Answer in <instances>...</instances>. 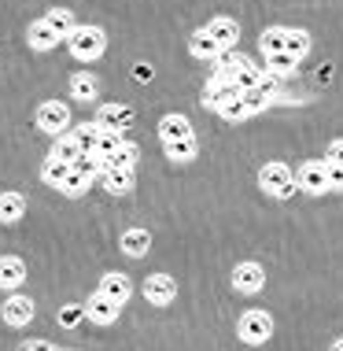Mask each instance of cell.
I'll list each match as a JSON object with an SVG mask.
<instances>
[{"label":"cell","instance_id":"cell-30","mask_svg":"<svg viewBox=\"0 0 343 351\" xmlns=\"http://www.w3.org/2000/svg\"><path fill=\"white\" fill-rule=\"evenodd\" d=\"M52 159H63V163H74V159L81 156V148H78V141H74L71 134H63V137H55V145L49 152Z\"/></svg>","mask_w":343,"mask_h":351},{"label":"cell","instance_id":"cell-21","mask_svg":"<svg viewBox=\"0 0 343 351\" xmlns=\"http://www.w3.org/2000/svg\"><path fill=\"white\" fill-rule=\"evenodd\" d=\"M26 215V196L23 193H0V222L12 226Z\"/></svg>","mask_w":343,"mask_h":351},{"label":"cell","instance_id":"cell-36","mask_svg":"<svg viewBox=\"0 0 343 351\" xmlns=\"http://www.w3.org/2000/svg\"><path fill=\"white\" fill-rule=\"evenodd\" d=\"M23 351H55V348L49 344V340H30V344H26Z\"/></svg>","mask_w":343,"mask_h":351},{"label":"cell","instance_id":"cell-9","mask_svg":"<svg viewBox=\"0 0 343 351\" xmlns=\"http://www.w3.org/2000/svg\"><path fill=\"white\" fill-rule=\"evenodd\" d=\"M34 300L30 296H8L4 300V307H0V318H4V326H30V318H34Z\"/></svg>","mask_w":343,"mask_h":351},{"label":"cell","instance_id":"cell-6","mask_svg":"<svg viewBox=\"0 0 343 351\" xmlns=\"http://www.w3.org/2000/svg\"><path fill=\"white\" fill-rule=\"evenodd\" d=\"M144 300L151 307H166V303L177 300V281L170 278V274H151L144 278Z\"/></svg>","mask_w":343,"mask_h":351},{"label":"cell","instance_id":"cell-29","mask_svg":"<svg viewBox=\"0 0 343 351\" xmlns=\"http://www.w3.org/2000/svg\"><path fill=\"white\" fill-rule=\"evenodd\" d=\"M45 19H49V26H52V30L63 37V41H66V37L74 34V26H78V23H74V15L66 12V8H52V12L45 15Z\"/></svg>","mask_w":343,"mask_h":351},{"label":"cell","instance_id":"cell-15","mask_svg":"<svg viewBox=\"0 0 343 351\" xmlns=\"http://www.w3.org/2000/svg\"><path fill=\"white\" fill-rule=\"evenodd\" d=\"M26 281V263L18 255H0V289L15 292Z\"/></svg>","mask_w":343,"mask_h":351},{"label":"cell","instance_id":"cell-33","mask_svg":"<svg viewBox=\"0 0 343 351\" xmlns=\"http://www.w3.org/2000/svg\"><path fill=\"white\" fill-rule=\"evenodd\" d=\"M85 318V307H63L60 311V326H74V322Z\"/></svg>","mask_w":343,"mask_h":351},{"label":"cell","instance_id":"cell-4","mask_svg":"<svg viewBox=\"0 0 343 351\" xmlns=\"http://www.w3.org/2000/svg\"><path fill=\"white\" fill-rule=\"evenodd\" d=\"M37 130L49 134V137L71 134V108H66L63 100H45L41 108H37Z\"/></svg>","mask_w":343,"mask_h":351},{"label":"cell","instance_id":"cell-16","mask_svg":"<svg viewBox=\"0 0 343 351\" xmlns=\"http://www.w3.org/2000/svg\"><path fill=\"white\" fill-rule=\"evenodd\" d=\"M100 167L103 170H133L137 167V145H133V141H122L114 152L100 156Z\"/></svg>","mask_w":343,"mask_h":351},{"label":"cell","instance_id":"cell-34","mask_svg":"<svg viewBox=\"0 0 343 351\" xmlns=\"http://www.w3.org/2000/svg\"><path fill=\"white\" fill-rule=\"evenodd\" d=\"M325 174H329V189H343V167H336V163L325 159Z\"/></svg>","mask_w":343,"mask_h":351},{"label":"cell","instance_id":"cell-32","mask_svg":"<svg viewBox=\"0 0 343 351\" xmlns=\"http://www.w3.org/2000/svg\"><path fill=\"white\" fill-rule=\"evenodd\" d=\"M259 49L266 56H273V52H284V26H270L262 37H259Z\"/></svg>","mask_w":343,"mask_h":351},{"label":"cell","instance_id":"cell-35","mask_svg":"<svg viewBox=\"0 0 343 351\" xmlns=\"http://www.w3.org/2000/svg\"><path fill=\"white\" fill-rule=\"evenodd\" d=\"M329 163H336V167H343V137H336V141H332V145H329Z\"/></svg>","mask_w":343,"mask_h":351},{"label":"cell","instance_id":"cell-31","mask_svg":"<svg viewBox=\"0 0 343 351\" xmlns=\"http://www.w3.org/2000/svg\"><path fill=\"white\" fill-rule=\"evenodd\" d=\"M218 115H222L225 122H244V119H251V111H247V104L244 97H233V100H225L222 108H214Z\"/></svg>","mask_w":343,"mask_h":351},{"label":"cell","instance_id":"cell-28","mask_svg":"<svg viewBox=\"0 0 343 351\" xmlns=\"http://www.w3.org/2000/svg\"><path fill=\"white\" fill-rule=\"evenodd\" d=\"M71 137L78 141V148H81V152H97L100 126H97V122H81V126H74V130H71Z\"/></svg>","mask_w":343,"mask_h":351},{"label":"cell","instance_id":"cell-18","mask_svg":"<svg viewBox=\"0 0 343 351\" xmlns=\"http://www.w3.org/2000/svg\"><path fill=\"white\" fill-rule=\"evenodd\" d=\"M233 97H240V93H236V85L229 82V78H218V74H214V82L203 89V108H222V104L233 100Z\"/></svg>","mask_w":343,"mask_h":351},{"label":"cell","instance_id":"cell-17","mask_svg":"<svg viewBox=\"0 0 343 351\" xmlns=\"http://www.w3.org/2000/svg\"><path fill=\"white\" fill-rule=\"evenodd\" d=\"M188 52L196 56V60H218L222 56V49H218V41L211 34H207V26H199V30H192V37H188Z\"/></svg>","mask_w":343,"mask_h":351},{"label":"cell","instance_id":"cell-10","mask_svg":"<svg viewBox=\"0 0 343 351\" xmlns=\"http://www.w3.org/2000/svg\"><path fill=\"white\" fill-rule=\"evenodd\" d=\"M26 41H30L34 52H52L63 37L49 26V19H37V23H30V30H26Z\"/></svg>","mask_w":343,"mask_h":351},{"label":"cell","instance_id":"cell-26","mask_svg":"<svg viewBox=\"0 0 343 351\" xmlns=\"http://www.w3.org/2000/svg\"><path fill=\"white\" fill-rule=\"evenodd\" d=\"M71 174V163H63V159H45V167H41V182L49 185V189H60L63 185V178Z\"/></svg>","mask_w":343,"mask_h":351},{"label":"cell","instance_id":"cell-19","mask_svg":"<svg viewBox=\"0 0 343 351\" xmlns=\"http://www.w3.org/2000/svg\"><path fill=\"white\" fill-rule=\"evenodd\" d=\"M97 182L107 189L111 196H126V193H133V170H100Z\"/></svg>","mask_w":343,"mask_h":351},{"label":"cell","instance_id":"cell-1","mask_svg":"<svg viewBox=\"0 0 343 351\" xmlns=\"http://www.w3.org/2000/svg\"><path fill=\"white\" fill-rule=\"evenodd\" d=\"M66 49H71L74 60L92 63L103 56V49H107V34H103L100 26H74V34L66 37Z\"/></svg>","mask_w":343,"mask_h":351},{"label":"cell","instance_id":"cell-20","mask_svg":"<svg viewBox=\"0 0 343 351\" xmlns=\"http://www.w3.org/2000/svg\"><path fill=\"white\" fill-rule=\"evenodd\" d=\"M118 244L129 259H140V255H148V248H151V233L148 230H126Z\"/></svg>","mask_w":343,"mask_h":351},{"label":"cell","instance_id":"cell-14","mask_svg":"<svg viewBox=\"0 0 343 351\" xmlns=\"http://www.w3.org/2000/svg\"><path fill=\"white\" fill-rule=\"evenodd\" d=\"M207 34L214 37L218 41V49H233L236 41H240V26L233 23V19H225V15H218V19H211V23H207Z\"/></svg>","mask_w":343,"mask_h":351},{"label":"cell","instance_id":"cell-13","mask_svg":"<svg viewBox=\"0 0 343 351\" xmlns=\"http://www.w3.org/2000/svg\"><path fill=\"white\" fill-rule=\"evenodd\" d=\"M181 137H192V122L185 115H177V111H170V115L159 119V141L170 145V141H181Z\"/></svg>","mask_w":343,"mask_h":351},{"label":"cell","instance_id":"cell-11","mask_svg":"<svg viewBox=\"0 0 343 351\" xmlns=\"http://www.w3.org/2000/svg\"><path fill=\"white\" fill-rule=\"evenodd\" d=\"M129 115L133 111L126 108V104H103V108L97 111V126L111 130V134H122V130L129 126Z\"/></svg>","mask_w":343,"mask_h":351},{"label":"cell","instance_id":"cell-27","mask_svg":"<svg viewBox=\"0 0 343 351\" xmlns=\"http://www.w3.org/2000/svg\"><path fill=\"white\" fill-rule=\"evenodd\" d=\"M295 67H299V60L288 52H273V56H266V71L273 74V78H284V74H295Z\"/></svg>","mask_w":343,"mask_h":351},{"label":"cell","instance_id":"cell-3","mask_svg":"<svg viewBox=\"0 0 343 351\" xmlns=\"http://www.w3.org/2000/svg\"><path fill=\"white\" fill-rule=\"evenodd\" d=\"M236 337H240L244 344L259 348L273 337V318L266 315V311H244L240 322H236Z\"/></svg>","mask_w":343,"mask_h":351},{"label":"cell","instance_id":"cell-2","mask_svg":"<svg viewBox=\"0 0 343 351\" xmlns=\"http://www.w3.org/2000/svg\"><path fill=\"white\" fill-rule=\"evenodd\" d=\"M259 185H262V193H270V196H277V200H284V196H292L295 193V170L288 163H266L259 170Z\"/></svg>","mask_w":343,"mask_h":351},{"label":"cell","instance_id":"cell-25","mask_svg":"<svg viewBox=\"0 0 343 351\" xmlns=\"http://www.w3.org/2000/svg\"><path fill=\"white\" fill-rule=\"evenodd\" d=\"M92 182H97V178H89V174H81V170H74V167H71V174L63 178L60 193H63V196H85V193L92 189Z\"/></svg>","mask_w":343,"mask_h":351},{"label":"cell","instance_id":"cell-7","mask_svg":"<svg viewBox=\"0 0 343 351\" xmlns=\"http://www.w3.org/2000/svg\"><path fill=\"white\" fill-rule=\"evenodd\" d=\"M262 285H266L262 263H240V267L233 270V289L240 292V296H255V292H262Z\"/></svg>","mask_w":343,"mask_h":351},{"label":"cell","instance_id":"cell-5","mask_svg":"<svg viewBox=\"0 0 343 351\" xmlns=\"http://www.w3.org/2000/svg\"><path fill=\"white\" fill-rule=\"evenodd\" d=\"M295 189L310 196H325L329 193V174H325V159H307L299 170H295Z\"/></svg>","mask_w":343,"mask_h":351},{"label":"cell","instance_id":"cell-23","mask_svg":"<svg viewBox=\"0 0 343 351\" xmlns=\"http://www.w3.org/2000/svg\"><path fill=\"white\" fill-rule=\"evenodd\" d=\"M284 52L295 56V60H303V56L310 52V34L299 30V26H284Z\"/></svg>","mask_w":343,"mask_h":351},{"label":"cell","instance_id":"cell-37","mask_svg":"<svg viewBox=\"0 0 343 351\" xmlns=\"http://www.w3.org/2000/svg\"><path fill=\"white\" fill-rule=\"evenodd\" d=\"M329 351H343V337H340V340H336V344H332Z\"/></svg>","mask_w":343,"mask_h":351},{"label":"cell","instance_id":"cell-12","mask_svg":"<svg viewBox=\"0 0 343 351\" xmlns=\"http://www.w3.org/2000/svg\"><path fill=\"white\" fill-rule=\"evenodd\" d=\"M100 292H103V296H111L118 307H126L129 296H133V281L126 278V274H103V278H100Z\"/></svg>","mask_w":343,"mask_h":351},{"label":"cell","instance_id":"cell-8","mask_svg":"<svg viewBox=\"0 0 343 351\" xmlns=\"http://www.w3.org/2000/svg\"><path fill=\"white\" fill-rule=\"evenodd\" d=\"M118 303H114L111 296H103V292L97 289V296H89V303H85V318L92 322V326H114L118 322Z\"/></svg>","mask_w":343,"mask_h":351},{"label":"cell","instance_id":"cell-22","mask_svg":"<svg viewBox=\"0 0 343 351\" xmlns=\"http://www.w3.org/2000/svg\"><path fill=\"white\" fill-rule=\"evenodd\" d=\"M196 156H199L196 134L192 137H181V141H170V145H166V159H170V163H192Z\"/></svg>","mask_w":343,"mask_h":351},{"label":"cell","instance_id":"cell-24","mask_svg":"<svg viewBox=\"0 0 343 351\" xmlns=\"http://www.w3.org/2000/svg\"><path fill=\"white\" fill-rule=\"evenodd\" d=\"M97 93H100V85H97L92 74H74V78H71V97L78 100V104L97 100Z\"/></svg>","mask_w":343,"mask_h":351}]
</instances>
